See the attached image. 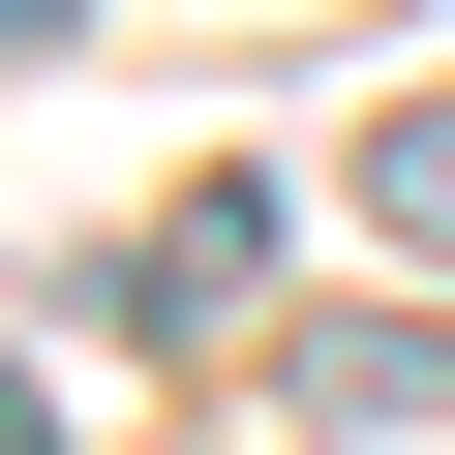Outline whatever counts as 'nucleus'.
<instances>
[{
	"label": "nucleus",
	"mask_w": 455,
	"mask_h": 455,
	"mask_svg": "<svg viewBox=\"0 0 455 455\" xmlns=\"http://www.w3.org/2000/svg\"><path fill=\"white\" fill-rule=\"evenodd\" d=\"M92 304H122V334H243V304H274V182H182V212H152Z\"/></svg>",
	"instance_id": "obj_1"
},
{
	"label": "nucleus",
	"mask_w": 455,
	"mask_h": 455,
	"mask_svg": "<svg viewBox=\"0 0 455 455\" xmlns=\"http://www.w3.org/2000/svg\"><path fill=\"white\" fill-rule=\"evenodd\" d=\"M304 425H455V334H425V304H334V334H304Z\"/></svg>",
	"instance_id": "obj_2"
},
{
	"label": "nucleus",
	"mask_w": 455,
	"mask_h": 455,
	"mask_svg": "<svg viewBox=\"0 0 455 455\" xmlns=\"http://www.w3.org/2000/svg\"><path fill=\"white\" fill-rule=\"evenodd\" d=\"M364 212H395L425 274H455V92H395V122H364Z\"/></svg>",
	"instance_id": "obj_3"
},
{
	"label": "nucleus",
	"mask_w": 455,
	"mask_h": 455,
	"mask_svg": "<svg viewBox=\"0 0 455 455\" xmlns=\"http://www.w3.org/2000/svg\"><path fill=\"white\" fill-rule=\"evenodd\" d=\"M0 455H61V425H31V364H0Z\"/></svg>",
	"instance_id": "obj_4"
}]
</instances>
